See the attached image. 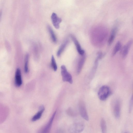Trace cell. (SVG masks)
<instances>
[{
	"label": "cell",
	"mask_w": 133,
	"mask_h": 133,
	"mask_svg": "<svg viewBox=\"0 0 133 133\" xmlns=\"http://www.w3.org/2000/svg\"><path fill=\"white\" fill-rule=\"evenodd\" d=\"M71 37L76 46L78 53L82 55H83L85 53L84 51L81 48L80 44L76 37L72 35H71Z\"/></svg>",
	"instance_id": "obj_7"
},
{
	"label": "cell",
	"mask_w": 133,
	"mask_h": 133,
	"mask_svg": "<svg viewBox=\"0 0 133 133\" xmlns=\"http://www.w3.org/2000/svg\"><path fill=\"white\" fill-rule=\"evenodd\" d=\"M121 44L119 41H118L116 43L113 50L112 53V56H115L117 52L121 49Z\"/></svg>",
	"instance_id": "obj_16"
},
{
	"label": "cell",
	"mask_w": 133,
	"mask_h": 133,
	"mask_svg": "<svg viewBox=\"0 0 133 133\" xmlns=\"http://www.w3.org/2000/svg\"><path fill=\"white\" fill-rule=\"evenodd\" d=\"M22 83L21 72L19 68H17L16 70L15 76V83L17 87H20Z\"/></svg>",
	"instance_id": "obj_6"
},
{
	"label": "cell",
	"mask_w": 133,
	"mask_h": 133,
	"mask_svg": "<svg viewBox=\"0 0 133 133\" xmlns=\"http://www.w3.org/2000/svg\"><path fill=\"white\" fill-rule=\"evenodd\" d=\"M132 43V41H130L124 45L122 51V55L123 58H125L127 55Z\"/></svg>",
	"instance_id": "obj_8"
},
{
	"label": "cell",
	"mask_w": 133,
	"mask_h": 133,
	"mask_svg": "<svg viewBox=\"0 0 133 133\" xmlns=\"http://www.w3.org/2000/svg\"><path fill=\"white\" fill-rule=\"evenodd\" d=\"M51 19L55 28L56 29H59L60 24L62 21L61 18L58 17L55 13L53 12L51 15Z\"/></svg>",
	"instance_id": "obj_4"
},
{
	"label": "cell",
	"mask_w": 133,
	"mask_h": 133,
	"mask_svg": "<svg viewBox=\"0 0 133 133\" xmlns=\"http://www.w3.org/2000/svg\"><path fill=\"white\" fill-rule=\"evenodd\" d=\"M61 74L62 79L64 82H68L70 84L73 83V80L71 75L68 71L65 66L62 65L61 67Z\"/></svg>",
	"instance_id": "obj_2"
},
{
	"label": "cell",
	"mask_w": 133,
	"mask_h": 133,
	"mask_svg": "<svg viewBox=\"0 0 133 133\" xmlns=\"http://www.w3.org/2000/svg\"><path fill=\"white\" fill-rule=\"evenodd\" d=\"M113 108L114 116L116 118H119L120 116L121 111V103L119 100L117 99L115 101Z\"/></svg>",
	"instance_id": "obj_3"
},
{
	"label": "cell",
	"mask_w": 133,
	"mask_h": 133,
	"mask_svg": "<svg viewBox=\"0 0 133 133\" xmlns=\"http://www.w3.org/2000/svg\"><path fill=\"white\" fill-rule=\"evenodd\" d=\"M79 111L81 116L87 121L89 120L88 115L85 104L82 102H81L79 106Z\"/></svg>",
	"instance_id": "obj_5"
},
{
	"label": "cell",
	"mask_w": 133,
	"mask_h": 133,
	"mask_svg": "<svg viewBox=\"0 0 133 133\" xmlns=\"http://www.w3.org/2000/svg\"><path fill=\"white\" fill-rule=\"evenodd\" d=\"M29 59V55L28 54L25 55V64L24 66V70L25 72L27 73L29 70L28 69V62Z\"/></svg>",
	"instance_id": "obj_18"
},
{
	"label": "cell",
	"mask_w": 133,
	"mask_h": 133,
	"mask_svg": "<svg viewBox=\"0 0 133 133\" xmlns=\"http://www.w3.org/2000/svg\"><path fill=\"white\" fill-rule=\"evenodd\" d=\"M101 127L102 132L105 133L107 131V125L105 121L103 118H102L101 121Z\"/></svg>",
	"instance_id": "obj_17"
},
{
	"label": "cell",
	"mask_w": 133,
	"mask_h": 133,
	"mask_svg": "<svg viewBox=\"0 0 133 133\" xmlns=\"http://www.w3.org/2000/svg\"><path fill=\"white\" fill-rule=\"evenodd\" d=\"M111 93L110 88L107 85L102 86L99 89L98 93L99 99L101 101L105 100Z\"/></svg>",
	"instance_id": "obj_1"
},
{
	"label": "cell",
	"mask_w": 133,
	"mask_h": 133,
	"mask_svg": "<svg viewBox=\"0 0 133 133\" xmlns=\"http://www.w3.org/2000/svg\"><path fill=\"white\" fill-rule=\"evenodd\" d=\"M74 130L76 132H79L82 131L84 128V125L81 123H78L75 124L73 127Z\"/></svg>",
	"instance_id": "obj_13"
},
{
	"label": "cell",
	"mask_w": 133,
	"mask_h": 133,
	"mask_svg": "<svg viewBox=\"0 0 133 133\" xmlns=\"http://www.w3.org/2000/svg\"><path fill=\"white\" fill-rule=\"evenodd\" d=\"M44 109V107L43 106H41L39 108V111L31 118V121H35L39 119L41 117Z\"/></svg>",
	"instance_id": "obj_9"
},
{
	"label": "cell",
	"mask_w": 133,
	"mask_h": 133,
	"mask_svg": "<svg viewBox=\"0 0 133 133\" xmlns=\"http://www.w3.org/2000/svg\"><path fill=\"white\" fill-rule=\"evenodd\" d=\"M85 59V56L84 54L82 55V56L80 59L78 64L77 69V73L79 74L82 68Z\"/></svg>",
	"instance_id": "obj_11"
},
{
	"label": "cell",
	"mask_w": 133,
	"mask_h": 133,
	"mask_svg": "<svg viewBox=\"0 0 133 133\" xmlns=\"http://www.w3.org/2000/svg\"><path fill=\"white\" fill-rule=\"evenodd\" d=\"M117 29L116 27H114L112 29L108 42L109 45H111L115 39L117 32Z\"/></svg>",
	"instance_id": "obj_12"
},
{
	"label": "cell",
	"mask_w": 133,
	"mask_h": 133,
	"mask_svg": "<svg viewBox=\"0 0 133 133\" xmlns=\"http://www.w3.org/2000/svg\"><path fill=\"white\" fill-rule=\"evenodd\" d=\"M56 113V111H55L53 114L47 124L44 128L43 130V132H48L50 130Z\"/></svg>",
	"instance_id": "obj_10"
},
{
	"label": "cell",
	"mask_w": 133,
	"mask_h": 133,
	"mask_svg": "<svg viewBox=\"0 0 133 133\" xmlns=\"http://www.w3.org/2000/svg\"><path fill=\"white\" fill-rule=\"evenodd\" d=\"M2 16V12L1 11H0V21L1 17Z\"/></svg>",
	"instance_id": "obj_21"
},
{
	"label": "cell",
	"mask_w": 133,
	"mask_h": 133,
	"mask_svg": "<svg viewBox=\"0 0 133 133\" xmlns=\"http://www.w3.org/2000/svg\"><path fill=\"white\" fill-rule=\"evenodd\" d=\"M132 105H133V97L132 96L131 98L130 103H129V111L130 112L131 110H132Z\"/></svg>",
	"instance_id": "obj_20"
},
{
	"label": "cell",
	"mask_w": 133,
	"mask_h": 133,
	"mask_svg": "<svg viewBox=\"0 0 133 133\" xmlns=\"http://www.w3.org/2000/svg\"><path fill=\"white\" fill-rule=\"evenodd\" d=\"M68 40H66L60 46L57 53V55L58 57L59 56L63 51L68 43Z\"/></svg>",
	"instance_id": "obj_14"
},
{
	"label": "cell",
	"mask_w": 133,
	"mask_h": 133,
	"mask_svg": "<svg viewBox=\"0 0 133 133\" xmlns=\"http://www.w3.org/2000/svg\"><path fill=\"white\" fill-rule=\"evenodd\" d=\"M51 64L54 70L55 71H56L57 69V67L55 60L53 55H52L51 57Z\"/></svg>",
	"instance_id": "obj_19"
},
{
	"label": "cell",
	"mask_w": 133,
	"mask_h": 133,
	"mask_svg": "<svg viewBox=\"0 0 133 133\" xmlns=\"http://www.w3.org/2000/svg\"><path fill=\"white\" fill-rule=\"evenodd\" d=\"M47 28L52 41L54 42L55 43L57 41V39L55 34L52 29L49 25L47 26Z\"/></svg>",
	"instance_id": "obj_15"
}]
</instances>
